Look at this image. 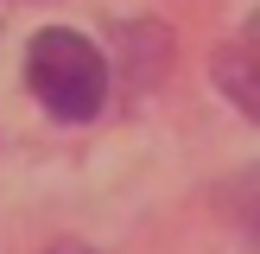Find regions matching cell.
Here are the masks:
<instances>
[{
    "label": "cell",
    "instance_id": "cell-1",
    "mask_svg": "<svg viewBox=\"0 0 260 254\" xmlns=\"http://www.w3.org/2000/svg\"><path fill=\"white\" fill-rule=\"evenodd\" d=\"M25 89H32V96L45 102V114H57V121H95L102 102H108V64H102V51L89 45L83 32L51 25V32H38L32 51H25Z\"/></svg>",
    "mask_w": 260,
    "mask_h": 254
},
{
    "label": "cell",
    "instance_id": "cell-2",
    "mask_svg": "<svg viewBox=\"0 0 260 254\" xmlns=\"http://www.w3.org/2000/svg\"><path fill=\"white\" fill-rule=\"evenodd\" d=\"M210 76H216V89H222L248 121H260V13L229 38V45H216Z\"/></svg>",
    "mask_w": 260,
    "mask_h": 254
}]
</instances>
